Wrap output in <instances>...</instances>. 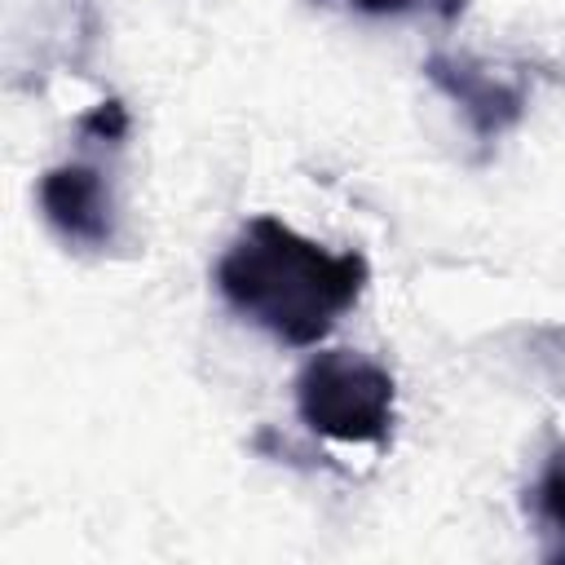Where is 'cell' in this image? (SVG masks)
<instances>
[{"label":"cell","instance_id":"6da1fadb","mask_svg":"<svg viewBox=\"0 0 565 565\" xmlns=\"http://www.w3.org/2000/svg\"><path fill=\"white\" fill-rule=\"evenodd\" d=\"M366 282L362 252H331L278 216H252L216 260L221 300L287 349L318 344Z\"/></svg>","mask_w":565,"mask_h":565},{"label":"cell","instance_id":"7a4b0ae2","mask_svg":"<svg viewBox=\"0 0 565 565\" xmlns=\"http://www.w3.org/2000/svg\"><path fill=\"white\" fill-rule=\"evenodd\" d=\"M393 375L353 349H322L296 375V411L300 419L349 446H384L393 433Z\"/></svg>","mask_w":565,"mask_h":565},{"label":"cell","instance_id":"3957f363","mask_svg":"<svg viewBox=\"0 0 565 565\" xmlns=\"http://www.w3.org/2000/svg\"><path fill=\"white\" fill-rule=\"evenodd\" d=\"M424 75L437 93H446L463 110V119L472 124L481 146L499 141L508 128H516L530 106V79L521 71H494L468 53H433L424 62Z\"/></svg>","mask_w":565,"mask_h":565},{"label":"cell","instance_id":"277c9868","mask_svg":"<svg viewBox=\"0 0 565 565\" xmlns=\"http://www.w3.org/2000/svg\"><path fill=\"white\" fill-rule=\"evenodd\" d=\"M40 212L49 221V230L84 252H102L115 243L119 234V212H115V194L110 181L97 163L84 159H66L57 168H49L40 177Z\"/></svg>","mask_w":565,"mask_h":565},{"label":"cell","instance_id":"5b68a950","mask_svg":"<svg viewBox=\"0 0 565 565\" xmlns=\"http://www.w3.org/2000/svg\"><path fill=\"white\" fill-rule=\"evenodd\" d=\"M530 516L547 539V556L565 561V450H556L530 486Z\"/></svg>","mask_w":565,"mask_h":565},{"label":"cell","instance_id":"8992f818","mask_svg":"<svg viewBox=\"0 0 565 565\" xmlns=\"http://www.w3.org/2000/svg\"><path fill=\"white\" fill-rule=\"evenodd\" d=\"M327 4L353 9L362 18H437V22H455L468 0H327Z\"/></svg>","mask_w":565,"mask_h":565},{"label":"cell","instance_id":"52a82bcc","mask_svg":"<svg viewBox=\"0 0 565 565\" xmlns=\"http://www.w3.org/2000/svg\"><path fill=\"white\" fill-rule=\"evenodd\" d=\"M79 132L84 137H93V141H124L128 137V110H124V102H97L84 119H79Z\"/></svg>","mask_w":565,"mask_h":565}]
</instances>
